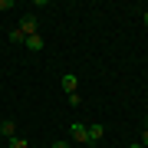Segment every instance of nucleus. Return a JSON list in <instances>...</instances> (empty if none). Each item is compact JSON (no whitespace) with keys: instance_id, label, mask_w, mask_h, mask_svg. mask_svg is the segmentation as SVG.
<instances>
[{"instance_id":"obj_1","label":"nucleus","mask_w":148,"mask_h":148,"mask_svg":"<svg viewBox=\"0 0 148 148\" xmlns=\"http://www.w3.org/2000/svg\"><path fill=\"white\" fill-rule=\"evenodd\" d=\"M16 27L23 30V36H33V33H40V20H36L33 13H27V16H23L20 23H16Z\"/></svg>"},{"instance_id":"obj_6","label":"nucleus","mask_w":148,"mask_h":148,"mask_svg":"<svg viewBox=\"0 0 148 148\" xmlns=\"http://www.w3.org/2000/svg\"><path fill=\"white\" fill-rule=\"evenodd\" d=\"M76 86H79V79H76L73 73H66V76H63V89H66V92H76Z\"/></svg>"},{"instance_id":"obj_11","label":"nucleus","mask_w":148,"mask_h":148,"mask_svg":"<svg viewBox=\"0 0 148 148\" xmlns=\"http://www.w3.org/2000/svg\"><path fill=\"white\" fill-rule=\"evenodd\" d=\"M128 148H142V145H138V142H132V145H128Z\"/></svg>"},{"instance_id":"obj_5","label":"nucleus","mask_w":148,"mask_h":148,"mask_svg":"<svg viewBox=\"0 0 148 148\" xmlns=\"http://www.w3.org/2000/svg\"><path fill=\"white\" fill-rule=\"evenodd\" d=\"M86 128H89V145L102 142V135H106V128H102V125H86Z\"/></svg>"},{"instance_id":"obj_3","label":"nucleus","mask_w":148,"mask_h":148,"mask_svg":"<svg viewBox=\"0 0 148 148\" xmlns=\"http://www.w3.org/2000/svg\"><path fill=\"white\" fill-rule=\"evenodd\" d=\"M0 135H3L7 142L16 138V122H13V119H3V122H0Z\"/></svg>"},{"instance_id":"obj_8","label":"nucleus","mask_w":148,"mask_h":148,"mask_svg":"<svg viewBox=\"0 0 148 148\" xmlns=\"http://www.w3.org/2000/svg\"><path fill=\"white\" fill-rule=\"evenodd\" d=\"M10 148H30V145H27V138L16 135V138H10Z\"/></svg>"},{"instance_id":"obj_4","label":"nucleus","mask_w":148,"mask_h":148,"mask_svg":"<svg viewBox=\"0 0 148 148\" xmlns=\"http://www.w3.org/2000/svg\"><path fill=\"white\" fill-rule=\"evenodd\" d=\"M23 43H27V49H30V53H43V36H40V33H33V36H27Z\"/></svg>"},{"instance_id":"obj_12","label":"nucleus","mask_w":148,"mask_h":148,"mask_svg":"<svg viewBox=\"0 0 148 148\" xmlns=\"http://www.w3.org/2000/svg\"><path fill=\"white\" fill-rule=\"evenodd\" d=\"M145 128H148V119H145Z\"/></svg>"},{"instance_id":"obj_10","label":"nucleus","mask_w":148,"mask_h":148,"mask_svg":"<svg viewBox=\"0 0 148 148\" xmlns=\"http://www.w3.org/2000/svg\"><path fill=\"white\" fill-rule=\"evenodd\" d=\"M142 23H145V27H148V10H145V13H142Z\"/></svg>"},{"instance_id":"obj_7","label":"nucleus","mask_w":148,"mask_h":148,"mask_svg":"<svg viewBox=\"0 0 148 148\" xmlns=\"http://www.w3.org/2000/svg\"><path fill=\"white\" fill-rule=\"evenodd\" d=\"M7 40H10V43H23L27 36H23V30H20V27H13L10 33H7Z\"/></svg>"},{"instance_id":"obj_9","label":"nucleus","mask_w":148,"mask_h":148,"mask_svg":"<svg viewBox=\"0 0 148 148\" xmlns=\"http://www.w3.org/2000/svg\"><path fill=\"white\" fill-rule=\"evenodd\" d=\"M53 148H69V142H53Z\"/></svg>"},{"instance_id":"obj_2","label":"nucleus","mask_w":148,"mask_h":148,"mask_svg":"<svg viewBox=\"0 0 148 148\" xmlns=\"http://www.w3.org/2000/svg\"><path fill=\"white\" fill-rule=\"evenodd\" d=\"M69 135H73L76 142H86V145H89V128H86L82 122H73V125H69Z\"/></svg>"}]
</instances>
